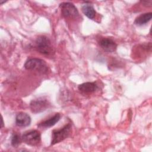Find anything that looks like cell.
Returning a JSON list of instances; mask_svg holds the SVG:
<instances>
[{
  "label": "cell",
  "instance_id": "6da1fadb",
  "mask_svg": "<svg viewBox=\"0 0 152 152\" xmlns=\"http://www.w3.org/2000/svg\"><path fill=\"white\" fill-rule=\"evenodd\" d=\"M35 49L38 52L45 56H51L54 53V49L51 42L45 36H40L36 39Z\"/></svg>",
  "mask_w": 152,
  "mask_h": 152
},
{
  "label": "cell",
  "instance_id": "7a4b0ae2",
  "mask_svg": "<svg viewBox=\"0 0 152 152\" xmlns=\"http://www.w3.org/2000/svg\"><path fill=\"white\" fill-rule=\"evenodd\" d=\"M24 68L27 70L35 71L41 74H46L49 71V67L46 62L39 58H29L24 65Z\"/></svg>",
  "mask_w": 152,
  "mask_h": 152
},
{
  "label": "cell",
  "instance_id": "3957f363",
  "mask_svg": "<svg viewBox=\"0 0 152 152\" xmlns=\"http://www.w3.org/2000/svg\"><path fill=\"white\" fill-rule=\"evenodd\" d=\"M72 125L71 123L65 124L63 127L53 129L52 131V140L50 142L51 145L58 144L69 137L71 132Z\"/></svg>",
  "mask_w": 152,
  "mask_h": 152
},
{
  "label": "cell",
  "instance_id": "277c9868",
  "mask_svg": "<svg viewBox=\"0 0 152 152\" xmlns=\"http://www.w3.org/2000/svg\"><path fill=\"white\" fill-rule=\"evenodd\" d=\"M21 138L23 142L31 146H36L41 141V134L37 130L26 131L21 135Z\"/></svg>",
  "mask_w": 152,
  "mask_h": 152
},
{
  "label": "cell",
  "instance_id": "5b68a950",
  "mask_svg": "<svg viewBox=\"0 0 152 152\" xmlns=\"http://www.w3.org/2000/svg\"><path fill=\"white\" fill-rule=\"evenodd\" d=\"M50 106V102L45 97H39L32 100L30 103V110L34 113L42 112L48 109Z\"/></svg>",
  "mask_w": 152,
  "mask_h": 152
},
{
  "label": "cell",
  "instance_id": "8992f818",
  "mask_svg": "<svg viewBox=\"0 0 152 152\" xmlns=\"http://www.w3.org/2000/svg\"><path fill=\"white\" fill-rule=\"evenodd\" d=\"M62 15L67 18H75L79 16V12L76 7L71 2H62L59 4Z\"/></svg>",
  "mask_w": 152,
  "mask_h": 152
},
{
  "label": "cell",
  "instance_id": "52a82bcc",
  "mask_svg": "<svg viewBox=\"0 0 152 152\" xmlns=\"http://www.w3.org/2000/svg\"><path fill=\"white\" fill-rule=\"evenodd\" d=\"M99 46L105 52H113L116 50L117 44L112 39L103 37L100 39L98 42Z\"/></svg>",
  "mask_w": 152,
  "mask_h": 152
},
{
  "label": "cell",
  "instance_id": "ba28073f",
  "mask_svg": "<svg viewBox=\"0 0 152 152\" xmlns=\"http://www.w3.org/2000/svg\"><path fill=\"white\" fill-rule=\"evenodd\" d=\"M31 123V118L26 113L20 112L15 117V124L19 127H26L30 125Z\"/></svg>",
  "mask_w": 152,
  "mask_h": 152
},
{
  "label": "cell",
  "instance_id": "9c48e42d",
  "mask_svg": "<svg viewBox=\"0 0 152 152\" xmlns=\"http://www.w3.org/2000/svg\"><path fill=\"white\" fill-rule=\"evenodd\" d=\"M61 116L60 113H56L53 116L40 122L39 124H37V126L39 128H43L52 127L53 125H55L60 120Z\"/></svg>",
  "mask_w": 152,
  "mask_h": 152
},
{
  "label": "cell",
  "instance_id": "30bf717a",
  "mask_svg": "<svg viewBox=\"0 0 152 152\" xmlns=\"http://www.w3.org/2000/svg\"><path fill=\"white\" fill-rule=\"evenodd\" d=\"M78 88L82 93H90L98 89V85L95 82H86L80 84Z\"/></svg>",
  "mask_w": 152,
  "mask_h": 152
},
{
  "label": "cell",
  "instance_id": "8fae6325",
  "mask_svg": "<svg viewBox=\"0 0 152 152\" xmlns=\"http://www.w3.org/2000/svg\"><path fill=\"white\" fill-rule=\"evenodd\" d=\"M151 18L152 13L151 12L142 14L135 18L134 21V24L138 26H144L151 20Z\"/></svg>",
  "mask_w": 152,
  "mask_h": 152
},
{
  "label": "cell",
  "instance_id": "7c38bea8",
  "mask_svg": "<svg viewBox=\"0 0 152 152\" xmlns=\"http://www.w3.org/2000/svg\"><path fill=\"white\" fill-rule=\"evenodd\" d=\"M81 10L83 14L89 19L93 20L94 18L96 12L91 5L88 4L86 2V4H84L82 6Z\"/></svg>",
  "mask_w": 152,
  "mask_h": 152
},
{
  "label": "cell",
  "instance_id": "4fadbf2b",
  "mask_svg": "<svg viewBox=\"0 0 152 152\" xmlns=\"http://www.w3.org/2000/svg\"><path fill=\"white\" fill-rule=\"evenodd\" d=\"M21 136L17 133H13L11 138V144L14 147H17L22 142Z\"/></svg>",
  "mask_w": 152,
  "mask_h": 152
},
{
  "label": "cell",
  "instance_id": "5bb4252c",
  "mask_svg": "<svg viewBox=\"0 0 152 152\" xmlns=\"http://www.w3.org/2000/svg\"><path fill=\"white\" fill-rule=\"evenodd\" d=\"M140 2L141 4L146 7H151L152 6V1L151 0H144L141 1Z\"/></svg>",
  "mask_w": 152,
  "mask_h": 152
},
{
  "label": "cell",
  "instance_id": "9a60e30c",
  "mask_svg": "<svg viewBox=\"0 0 152 152\" xmlns=\"http://www.w3.org/2000/svg\"><path fill=\"white\" fill-rule=\"evenodd\" d=\"M4 127V121H3V119L2 118V124H1V128H2Z\"/></svg>",
  "mask_w": 152,
  "mask_h": 152
}]
</instances>
